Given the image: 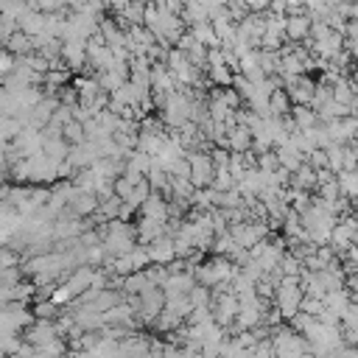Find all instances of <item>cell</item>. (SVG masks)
<instances>
[{"label": "cell", "mask_w": 358, "mask_h": 358, "mask_svg": "<svg viewBox=\"0 0 358 358\" xmlns=\"http://www.w3.org/2000/svg\"><path fill=\"white\" fill-rule=\"evenodd\" d=\"M296 120H299L302 126H308V123H313V112H308V109H299V112H296Z\"/></svg>", "instance_id": "3"}, {"label": "cell", "mask_w": 358, "mask_h": 358, "mask_svg": "<svg viewBox=\"0 0 358 358\" xmlns=\"http://www.w3.org/2000/svg\"><path fill=\"white\" fill-rule=\"evenodd\" d=\"M338 185H341V193H344L347 199L358 201V171H341Z\"/></svg>", "instance_id": "1"}, {"label": "cell", "mask_w": 358, "mask_h": 358, "mask_svg": "<svg viewBox=\"0 0 358 358\" xmlns=\"http://www.w3.org/2000/svg\"><path fill=\"white\" fill-rule=\"evenodd\" d=\"M310 165H316V168H322V165H327V159H324V154H322V151H310Z\"/></svg>", "instance_id": "4"}, {"label": "cell", "mask_w": 358, "mask_h": 358, "mask_svg": "<svg viewBox=\"0 0 358 358\" xmlns=\"http://www.w3.org/2000/svg\"><path fill=\"white\" fill-rule=\"evenodd\" d=\"M288 34H294V36H302V34H308V20H305V17H296V20H291V25H288Z\"/></svg>", "instance_id": "2"}]
</instances>
